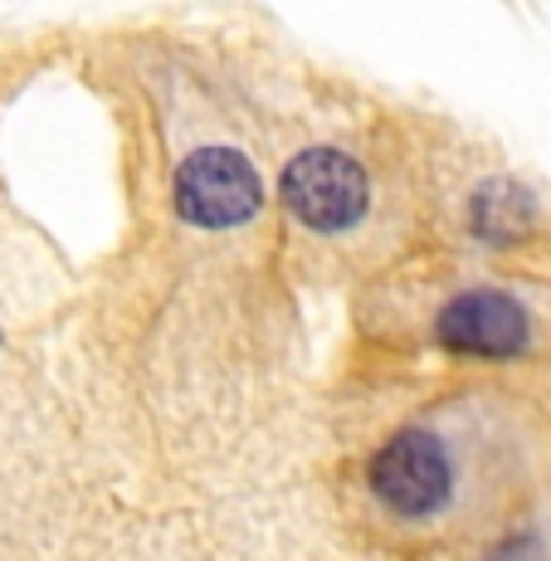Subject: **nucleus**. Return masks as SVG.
Masks as SVG:
<instances>
[{
	"instance_id": "423d86ee",
	"label": "nucleus",
	"mask_w": 551,
	"mask_h": 561,
	"mask_svg": "<svg viewBox=\"0 0 551 561\" xmlns=\"http://www.w3.org/2000/svg\"><path fill=\"white\" fill-rule=\"evenodd\" d=\"M489 561H547V547L537 533H517V537H507Z\"/></svg>"
},
{
	"instance_id": "f03ea898",
	"label": "nucleus",
	"mask_w": 551,
	"mask_h": 561,
	"mask_svg": "<svg viewBox=\"0 0 551 561\" xmlns=\"http://www.w3.org/2000/svg\"><path fill=\"white\" fill-rule=\"evenodd\" d=\"M366 483H371L376 503L401 517H429L454 499V463L429 430H401L376 449L366 463Z\"/></svg>"
},
{
	"instance_id": "f257e3e1",
	"label": "nucleus",
	"mask_w": 551,
	"mask_h": 561,
	"mask_svg": "<svg viewBox=\"0 0 551 561\" xmlns=\"http://www.w3.org/2000/svg\"><path fill=\"white\" fill-rule=\"evenodd\" d=\"M176 215L196 230H230L264 205V181L254 161L234 147H200L176 167Z\"/></svg>"
},
{
	"instance_id": "20e7f679",
	"label": "nucleus",
	"mask_w": 551,
	"mask_h": 561,
	"mask_svg": "<svg viewBox=\"0 0 551 561\" xmlns=\"http://www.w3.org/2000/svg\"><path fill=\"white\" fill-rule=\"evenodd\" d=\"M435 337L454 357L507 362L527 352L532 322L517 298L498 294V288H473V294H459L454 304H445V312L435 318Z\"/></svg>"
},
{
	"instance_id": "39448f33",
	"label": "nucleus",
	"mask_w": 551,
	"mask_h": 561,
	"mask_svg": "<svg viewBox=\"0 0 551 561\" xmlns=\"http://www.w3.org/2000/svg\"><path fill=\"white\" fill-rule=\"evenodd\" d=\"M537 215H542L537 210V196L507 176L483 181V186L469 196V225H473V234L489 244L527 240V234L537 230Z\"/></svg>"
},
{
	"instance_id": "7ed1b4c3",
	"label": "nucleus",
	"mask_w": 551,
	"mask_h": 561,
	"mask_svg": "<svg viewBox=\"0 0 551 561\" xmlns=\"http://www.w3.org/2000/svg\"><path fill=\"white\" fill-rule=\"evenodd\" d=\"M278 196H284L298 225H308L318 234H337V230H352L366 215L371 186H366V171L347 152L312 147V152H302L284 167Z\"/></svg>"
}]
</instances>
